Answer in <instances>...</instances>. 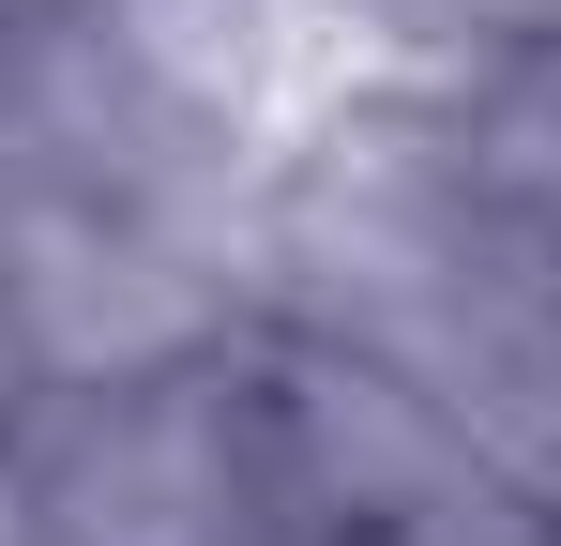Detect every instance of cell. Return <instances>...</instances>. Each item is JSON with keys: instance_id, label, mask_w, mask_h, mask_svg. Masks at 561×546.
<instances>
[{"instance_id": "cell-1", "label": "cell", "mask_w": 561, "mask_h": 546, "mask_svg": "<svg viewBox=\"0 0 561 546\" xmlns=\"http://www.w3.org/2000/svg\"><path fill=\"white\" fill-rule=\"evenodd\" d=\"M440 15H485V31H547V46H561V0H440Z\"/></svg>"}]
</instances>
